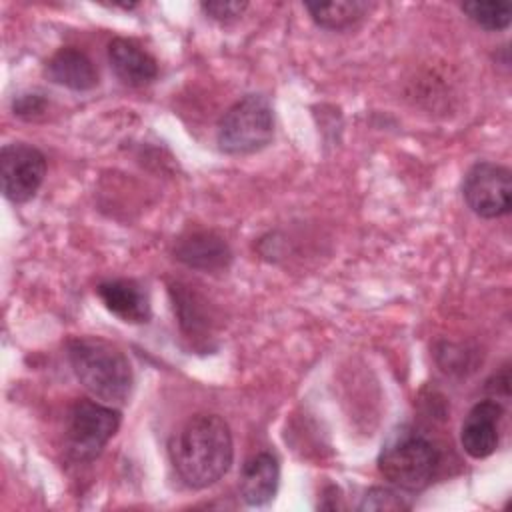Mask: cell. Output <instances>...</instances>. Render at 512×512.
<instances>
[{
    "label": "cell",
    "mask_w": 512,
    "mask_h": 512,
    "mask_svg": "<svg viewBox=\"0 0 512 512\" xmlns=\"http://www.w3.org/2000/svg\"><path fill=\"white\" fill-rule=\"evenodd\" d=\"M46 76L54 84L66 86L76 92L92 90L98 84V72L92 60L72 46L60 48L50 56V60L46 62Z\"/></svg>",
    "instance_id": "obj_13"
},
{
    "label": "cell",
    "mask_w": 512,
    "mask_h": 512,
    "mask_svg": "<svg viewBox=\"0 0 512 512\" xmlns=\"http://www.w3.org/2000/svg\"><path fill=\"white\" fill-rule=\"evenodd\" d=\"M200 8L204 14H208L212 20L218 22H230L242 16V12L248 8L246 2H202Z\"/></svg>",
    "instance_id": "obj_17"
},
{
    "label": "cell",
    "mask_w": 512,
    "mask_h": 512,
    "mask_svg": "<svg viewBox=\"0 0 512 512\" xmlns=\"http://www.w3.org/2000/svg\"><path fill=\"white\" fill-rule=\"evenodd\" d=\"M438 464V448L410 426L396 428L378 454L380 474L404 492L424 490L432 482Z\"/></svg>",
    "instance_id": "obj_3"
},
{
    "label": "cell",
    "mask_w": 512,
    "mask_h": 512,
    "mask_svg": "<svg viewBox=\"0 0 512 512\" xmlns=\"http://www.w3.org/2000/svg\"><path fill=\"white\" fill-rule=\"evenodd\" d=\"M168 456L188 488H208L232 466V432L218 414H196L170 436Z\"/></svg>",
    "instance_id": "obj_1"
},
{
    "label": "cell",
    "mask_w": 512,
    "mask_h": 512,
    "mask_svg": "<svg viewBox=\"0 0 512 512\" xmlns=\"http://www.w3.org/2000/svg\"><path fill=\"white\" fill-rule=\"evenodd\" d=\"M462 194L468 208L480 218H500L512 206L510 170L496 162H476L464 176Z\"/></svg>",
    "instance_id": "obj_6"
},
{
    "label": "cell",
    "mask_w": 512,
    "mask_h": 512,
    "mask_svg": "<svg viewBox=\"0 0 512 512\" xmlns=\"http://www.w3.org/2000/svg\"><path fill=\"white\" fill-rule=\"evenodd\" d=\"M104 306L124 322L142 324L150 318V300L142 286L134 280H106L96 288Z\"/></svg>",
    "instance_id": "obj_12"
},
{
    "label": "cell",
    "mask_w": 512,
    "mask_h": 512,
    "mask_svg": "<svg viewBox=\"0 0 512 512\" xmlns=\"http://www.w3.org/2000/svg\"><path fill=\"white\" fill-rule=\"evenodd\" d=\"M280 466L276 456L270 452H260L248 458L240 472V496L248 506L268 504L278 490Z\"/></svg>",
    "instance_id": "obj_11"
},
{
    "label": "cell",
    "mask_w": 512,
    "mask_h": 512,
    "mask_svg": "<svg viewBox=\"0 0 512 512\" xmlns=\"http://www.w3.org/2000/svg\"><path fill=\"white\" fill-rule=\"evenodd\" d=\"M306 10L310 12L312 20L328 30H344L348 26H354L358 20L366 16L370 10L368 2L360 0H348V2H308Z\"/></svg>",
    "instance_id": "obj_14"
},
{
    "label": "cell",
    "mask_w": 512,
    "mask_h": 512,
    "mask_svg": "<svg viewBox=\"0 0 512 512\" xmlns=\"http://www.w3.org/2000/svg\"><path fill=\"white\" fill-rule=\"evenodd\" d=\"M174 256L188 268L206 272L226 268L232 258L224 238L210 230H194L178 238L174 246Z\"/></svg>",
    "instance_id": "obj_9"
},
{
    "label": "cell",
    "mask_w": 512,
    "mask_h": 512,
    "mask_svg": "<svg viewBox=\"0 0 512 512\" xmlns=\"http://www.w3.org/2000/svg\"><path fill=\"white\" fill-rule=\"evenodd\" d=\"M462 12L484 30H504L512 20V6L504 0H474L464 2Z\"/></svg>",
    "instance_id": "obj_15"
},
{
    "label": "cell",
    "mask_w": 512,
    "mask_h": 512,
    "mask_svg": "<svg viewBox=\"0 0 512 512\" xmlns=\"http://www.w3.org/2000/svg\"><path fill=\"white\" fill-rule=\"evenodd\" d=\"M70 366L80 384L100 402L118 406L132 392L134 374L126 354L112 342L82 336L68 344Z\"/></svg>",
    "instance_id": "obj_2"
},
{
    "label": "cell",
    "mask_w": 512,
    "mask_h": 512,
    "mask_svg": "<svg viewBox=\"0 0 512 512\" xmlns=\"http://www.w3.org/2000/svg\"><path fill=\"white\" fill-rule=\"evenodd\" d=\"M108 60L114 74L132 88L146 86L158 76L154 56L130 38H114L108 44Z\"/></svg>",
    "instance_id": "obj_10"
},
{
    "label": "cell",
    "mask_w": 512,
    "mask_h": 512,
    "mask_svg": "<svg viewBox=\"0 0 512 512\" xmlns=\"http://www.w3.org/2000/svg\"><path fill=\"white\" fill-rule=\"evenodd\" d=\"M120 426V412L100 400H76L66 414V446L76 460H92Z\"/></svg>",
    "instance_id": "obj_5"
},
{
    "label": "cell",
    "mask_w": 512,
    "mask_h": 512,
    "mask_svg": "<svg viewBox=\"0 0 512 512\" xmlns=\"http://www.w3.org/2000/svg\"><path fill=\"white\" fill-rule=\"evenodd\" d=\"M42 108H44V98H40L38 94H22L14 102V112L22 118H32L34 114H40Z\"/></svg>",
    "instance_id": "obj_18"
},
{
    "label": "cell",
    "mask_w": 512,
    "mask_h": 512,
    "mask_svg": "<svg viewBox=\"0 0 512 512\" xmlns=\"http://www.w3.org/2000/svg\"><path fill=\"white\" fill-rule=\"evenodd\" d=\"M274 114L268 98L246 94L234 102L218 122L216 142L226 154H252L270 144Z\"/></svg>",
    "instance_id": "obj_4"
},
{
    "label": "cell",
    "mask_w": 512,
    "mask_h": 512,
    "mask_svg": "<svg viewBox=\"0 0 512 512\" xmlns=\"http://www.w3.org/2000/svg\"><path fill=\"white\" fill-rule=\"evenodd\" d=\"M46 176L44 154L24 142L6 144L0 152V182L6 200L24 204L42 186Z\"/></svg>",
    "instance_id": "obj_7"
},
{
    "label": "cell",
    "mask_w": 512,
    "mask_h": 512,
    "mask_svg": "<svg viewBox=\"0 0 512 512\" xmlns=\"http://www.w3.org/2000/svg\"><path fill=\"white\" fill-rule=\"evenodd\" d=\"M408 506L410 504L396 490L374 486L364 494L358 508L360 510H404Z\"/></svg>",
    "instance_id": "obj_16"
},
{
    "label": "cell",
    "mask_w": 512,
    "mask_h": 512,
    "mask_svg": "<svg viewBox=\"0 0 512 512\" xmlns=\"http://www.w3.org/2000/svg\"><path fill=\"white\" fill-rule=\"evenodd\" d=\"M502 414L504 408L496 400H482L470 408L460 428V444L468 456L482 460L498 448Z\"/></svg>",
    "instance_id": "obj_8"
}]
</instances>
